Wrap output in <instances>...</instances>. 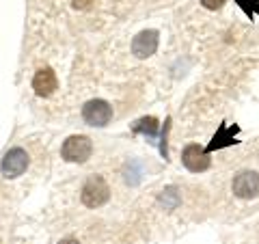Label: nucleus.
Wrapping results in <instances>:
<instances>
[{"label":"nucleus","mask_w":259,"mask_h":244,"mask_svg":"<svg viewBox=\"0 0 259 244\" xmlns=\"http://www.w3.org/2000/svg\"><path fill=\"white\" fill-rule=\"evenodd\" d=\"M168 132H171V117H166L164 121V128H162V134H160V145H158L160 156L164 160H168Z\"/></svg>","instance_id":"obj_12"},{"label":"nucleus","mask_w":259,"mask_h":244,"mask_svg":"<svg viewBox=\"0 0 259 244\" xmlns=\"http://www.w3.org/2000/svg\"><path fill=\"white\" fill-rule=\"evenodd\" d=\"M158 128H160V124H158V119H156V117H141L139 121H134L132 132H134V134H143V136L153 138V136L158 134Z\"/></svg>","instance_id":"obj_10"},{"label":"nucleus","mask_w":259,"mask_h":244,"mask_svg":"<svg viewBox=\"0 0 259 244\" xmlns=\"http://www.w3.org/2000/svg\"><path fill=\"white\" fill-rule=\"evenodd\" d=\"M160 203L164 206V210H175L177 206H180V192H177L175 186H168V188L162 190Z\"/></svg>","instance_id":"obj_11"},{"label":"nucleus","mask_w":259,"mask_h":244,"mask_svg":"<svg viewBox=\"0 0 259 244\" xmlns=\"http://www.w3.org/2000/svg\"><path fill=\"white\" fill-rule=\"evenodd\" d=\"M225 3H227V0H201V5H203L207 11H218Z\"/></svg>","instance_id":"obj_14"},{"label":"nucleus","mask_w":259,"mask_h":244,"mask_svg":"<svg viewBox=\"0 0 259 244\" xmlns=\"http://www.w3.org/2000/svg\"><path fill=\"white\" fill-rule=\"evenodd\" d=\"M158 42H160L158 30H153V28L141 30L139 35L132 39V54L136 56V59H149V56L156 54Z\"/></svg>","instance_id":"obj_7"},{"label":"nucleus","mask_w":259,"mask_h":244,"mask_svg":"<svg viewBox=\"0 0 259 244\" xmlns=\"http://www.w3.org/2000/svg\"><path fill=\"white\" fill-rule=\"evenodd\" d=\"M240 134V126H229V124H221V128L216 130V134L212 136V141L207 143L205 151L212 153L218 149H225V147H231V145H238V136Z\"/></svg>","instance_id":"obj_8"},{"label":"nucleus","mask_w":259,"mask_h":244,"mask_svg":"<svg viewBox=\"0 0 259 244\" xmlns=\"http://www.w3.org/2000/svg\"><path fill=\"white\" fill-rule=\"evenodd\" d=\"M32 89H35V93L39 97H50V95H54V91L59 89V78H56L54 69H50V67L37 69L35 78H32Z\"/></svg>","instance_id":"obj_9"},{"label":"nucleus","mask_w":259,"mask_h":244,"mask_svg":"<svg viewBox=\"0 0 259 244\" xmlns=\"http://www.w3.org/2000/svg\"><path fill=\"white\" fill-rule=\"evenodd\" d=\"M231 190L238 199L259 197V173L257 171H240L231 182Z\"/></svg>","instance_id":"obj_5"},{"label":"nucleus","mask_w":259,"mask_h":244,"mask_svg":"<svg viewBox=\"0 0 259 244\" xmlns=\"http://www.w3.org/2000/svg\"><path fill=\"white\" fill-rule=\"evenodd\" d=\"M82 119L91 128H104L112 119V106L106 100H89L82 106Z\"/></svg>","instance_id":"obj_3"},{"label":"nucleus","mask_w":259,"mask_h":244,"mask_svg":"<svg viewBox=\"0 0 259 244\" xmlns=\"http://www.w3.org/2000/svg\"><path fill=\"white\" fill-rule=\"evenodd\" d=\"M91 5H93V0H74V7H76V9H80V11L89 9Z\"/></svg>","instance_id":"obj_15"},{"label":"nucleus","mask_w":259,"mask_h":244,"mask_svg":"<svg viewBox=\"0 0 259 244\" xmlns=\"http://www.w3.org/2000/svg\"><path fill=\"white\" fill-rule=\"evenodd\" d=\"M93 156V141L84 134H74L65 138L61 147V158L74 165H84V162Z\"/></svg>","instance_id":"obj_1"},{"label":"nucleus","mask_w":259,"mask_h":244,"mask_svg":"<svg viewBox=\"0 0 259 244\" xmlns=\"http://www.w3.org/2000/svg\"><path fill=\"white\" fill-rule=\"evenodd\" d=\"M242 11H244V15L248 20H253L255 15H259V0H233Z\"/></svg>","instance_id":"obj_13"},{"label":"nucleus","mask_w":259,"mask_h":244,"mask_svg":"<svg viewBox=\"0 0 259 244\" xmlns=\"http://www.w3.org/2000/svg\"><path fill=\"white\" fill-rule=\"evenodd\" d=\"M82 203L87 208H102L110 199V186L102 175H91L82 186Z\"/></svg>","instance_id":"obj_2"},{"label":"nucleus","mask_w":259,"mask_h":244,"mask_svg":"<svg viewBox=\"0 0 259 244\" xmlns=\"http://www.w3.org/2000/svg\"><path fill=\"white\" fill-rule=\"evenodd\" d=\"M182 165L188 169L190 173H203V171L209 169L212 160H209V153L205 151V147L192 143L182 151Z\"/></svg>","instance_id":"obj_6"},{"label":"nucleus","mask_w":259,"mask_h":244,"mask_svg":"<svg viewBox=\"0 0 259 244\" xmlns=\"http://www.w3.org/2000/svg\"><path fill=\"white\" fill-rule=\"evenodd\" d=\"M28 165H30L28 153L22 147H13L5 153L3 162H0V171H3V175L7 180H15V177H20L28 169Z\"/></svg>","instance_id":"obj_4"},{"label":"nucleus","mask_w":259,"mask_h":244,"mask_svg":"<svg viewBox=\"0 0 259 244\" xmlns=\"http://www.w3.org/2000/svg\"><path fill=\"white\" fill-rule=\"evenodd\" d=\"M0 244H3V242H0Z\"/></svg>","instance_id":"obj_17"},{"label":"nucleus","mask_w":259,"mask_h":244,"mask_svg":"<svg viewBox=\"0 0 259 244\" xmlns=\"http://www.w3.org/2000/svg\"><path fill=\"white\" fill-rule=\"evenodd\" d=\"M59 244H80L78 240H74V238H65V240H61Z\"/></svg>","instance_id":"obj_16"}]
</instances>
